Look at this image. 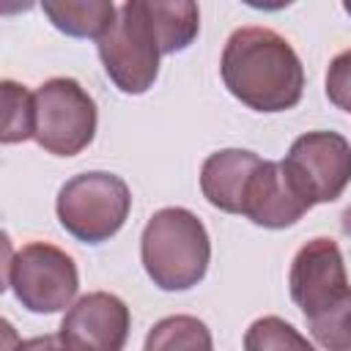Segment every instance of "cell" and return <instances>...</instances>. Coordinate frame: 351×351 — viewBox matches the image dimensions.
<instances>
[{
  "label": "cell",
  "mask_w": 351,
  "mask_h": 351,
  "mask_svg": "<svg viewBox=\"0 0 351 351\" xmlns=\"http://www.w3.org/2000/svg\"><path fill=\"white\" fill-rule=\"evenodd\" d=\"M296 192L310 203H332L351 184V143L337 132H304L282 159Z\"/></svg>",
  "instance_id": "7"
},
{
  "label": "cell",
  "mask_w": 351,
  "mask_h": 351,
  "mask_svg": "<svg viewBox=\"0 0 351 351\" xmlns=\"http://www.w3.org/2000/svg\"><path fill=\"white\" fill-rule=\"evenodd\" d=\"M99 123L93 96L71 77H52L36 88L33 140L52 156H77L93 143Z\"/></svg>",
  "instance_id": "6"
},
{
  "label": "cell",
  "mask_w": 351,
  "mask_h": 351,
  "mask_svg": "<svg viewBox=\"0 0 351 351\" xmlns=\"http://www.w3.org/2000/svg\"><path fill=\"white\" fill-rule=\"evenodd\" d=\"M211 329L195 315H167L151 326L143 351H211Z\"/></svg>",
  "instance_id": "14"
},
{
  "label": "cell",
  "mask_w": 351,
  "mask_h": 351,
  "mask_svg": "<svg viewBox=\"0 0 351 351\" xmlns=\"http://www.w3.org/2000/svg\"><path fill=\"white\" fill-rule=\"evenodd\" d=\"M263 159L255 151L247 148H222L206 156L200 167V192L203 197L225 211V214H241L247 186Z\"/></svg>",
  "instance_id": "11"
},
{
  "label": "cell",
  "mask_w": 351,
  "mask_h": 351,
  "mask_svg": "<svg viewBox=\"0 0 351 351\" xmlns=\"http://www.w3.org/2000/svg\"><path fill=\"white\" fill-rule=\"evenodd\" d=\"M145 14L156 33L162 55L184 52L200 33V11L189 0H176V3L145 0Z\"/></svg>",
  "instance_id": "13"
},
{
  "label": "cell",
  "mask_w": 351,
  "mask_h": 351,
  "mask_svg": "<svg viewBox=\"0 0 351 351\" xmlns=\"http://www.w3.org/2000/svg\"><path fill=\"white\" fill-rule=\"evenodd\" d=\"M324 90H326V99L337 110L351 112V49H343L340 55L332 58L326 69Z\"/></svg>",
  "instance_id": "17"
},
{
  "label": "cell",
  "mask_w": 351,
  "mask_h": 351,
  "mask_svg": "<svg viewBox=\"0 0 351 351\" xmlns=\"http://www.w3.org/2000/svg\"><path fill=\"white\" fill-rule=\"evenodd\" d=\"M140 261L148 280L162 291L195 288L211 261V239L206 225L181 206L159 208L143 228Z\"/></svg>",
  "instance_id": "2"
},
{
  "label": "cell",
  "mask_w": 351,
  "mask_h": 351,
  "mask_svg": "<svg viewBox=\"0 0 351 351\" xmlns=\"http://www.w3.org/2000/svg\"><path fill=\"white\" fill-rule=\"evenodd\" d=\"M343 8H346V11H348V14H351V3H343Z\"/></svg>",
  "instance_id": "20"
},
{
  "label": "cell",
  "mask_w": 351,
  "mask_h": 351,
  "mask_svg": "<svg viewBox=\"0 0 351 351\" xmlns=\"http://www.w3.org/2000/svg\"><path fill=\"white\" fill-rule=\"evenodd\" d=\"M3 93V132L0 140L5 145L25 143L36 134V93L14 80L0 82Z\"/></svg>",
  "instance_id": "15"
},
{
  "label": "cell",
  "mask_w": 351,
  "mask_h": 351,
  "mask_svg": "<svg viewBox=\"0 0 351 351\" xmlns=\"http://www.w3.org/2000/svg\"><path fill=\"white\" fill-rule=\"evenodd\" d=\"M101 66L121 93L140 96L159 77V41L145 14V0H129L118 8L115 25L96 41Z\"/></svg>",
  "instance_id": "4"
},
{
  "label": "cell",
  "mask_w": 351,
  "mask_h": 351,
  "mask_svg": "<svg viewBox=\"0 0 351 351\" xmlns=\"http://www.w3.org/2000/svg\"><path fill=\"white\" fill-rule=\"evenodd\" d=\"M41 11L60 33L96 41L118 19V8L110 0H44Z\"/></svg>",
  "instance_id": "12"
},
{
  "label": "cell",
  "mask_w": 351,
  "mask_h": 351,
  "mask_svg": "<svg viewBox=\"0 0 351 351\" xmlns=\"http://www.w3.org/2000/svg\"><path fill=\"white\" fill-rule=\"evenodd\" d=\"M244 351H315L307 337L280 315L255 318L244 332Z\"/></svg>",
  "instance_id": "16"
},
{
  "label": "cell",
  "mask_w": 351,
  "mask_h": 351,
  "mask_svg": "<svg viewBox=\"0 0 351 351\" xmlns=\"http://www.w3.org/2000/svg\"><path fill=\"white\" fill-rule=\"evenodd\" d=\"M5 285L25 310L52 315L71 307L80 274L69 252L49 241H30L5 261Z\"/></svg>",
  "instance_id": "5"
},
{
  "label": "cell",
  "mask_w": 351,
  "mask_h": 351,
  "mask_svg": "<svg viewBox=\"0 0 351 351\" xmlns=\"http://www.w3.org/2000/svg\"><path fill=\"white\" fill-rule=\"evenodd\" d=\"M132 315L121 296L93 291L80 296L60 321V340L69 351H123Z\"/></svg>",
  "instance_id": "9"
},
{
  "label": "cell",
  "mask_w": 351,
  "mask_h": 351,
  "mask_svg": "<svg viewBox=\"0 0 351 351\" xmlns=\"http://www.w3.org/2000/svg\"><path fill=\"white\" fill-rule=\"evenodd\" d=\"M310 208L313 206L291 184L282 162L263 159L247 186L241 214L258 228L282 230V228L296 225Z\"/></svg>",
  "instance_id": "10"
},
{
  "label": "cell",
  "mask_w": 351,
  "mask_h": 351,
  "mask_svg": "<svg viewBox=\"0 0 351 351\" xmlns=\"http://www.w3.org/2000/svg\"><path fill=\"white\" fill-rule=\"evenodd\" d=\"M219 74L233 99L255 112H285L302 101L304 69L285 36L271 27H236L222 49Z\"/></svg>",
  "instance_id": "1"
},
{
  "label": "cell",
  "mask_w": 351,
  "mask_h": 351,
  "mask_svg": "<svg viewBox=\"0 0 351 351\" xmlns=\"http://www.w3.org/2000/svg\"><path fill=\"white\" fill-rule=\"evenodd\" d=\"M343 233H348V236H351V208H346V211H343Z\"/></svg>",
  "instance_id": "19"
},
{
  "label": "cell",
  "mask_w": 351,
  "mask_h": 351,
  "mask_svg": "<svg viewBox=\"0 0 351 351\" xmlns=\"http://www.w3.org/2000/svg\"><path fill=\"white\" fill-rule=\"evenodd\" d=\"M129 208V184L107 170H88L69 178L55 200L63 230L82 244H101L112 239L123 228Z\"/></svg>",
  "instance_id": "3"
},
{
  "label": "cell",
  "mask_w": 351,
  "mask_h": 351,
  "mask_svg": "<svg viewBox=\"0 0 351 351\" xmlns=\"http://www.w3.org/2000/svg\"><path fill=\"white\" fill-rule=\"evenodd\" d=\"M3 351H69L60 335H38L30 340H19L16 346H5Z\"/></svg>",
  "instance_id": "18"
},
{
  "label": "cell",
  "mask_w": 351,
  "mask_h": 351,
  "mask_svg": "<svg viewBox=\"0 0 351 351\" xmlns=\"http://www.w3.org/2000/svg\"><path fill=\"white\" fill-rule=\"evenodd\" d=\"M288 288L304 321H318L351 299L343 252L335 239L315 236L302 244L291 261Z\"/></svg>",
  "instance_id": "8"
}]
</instances>
